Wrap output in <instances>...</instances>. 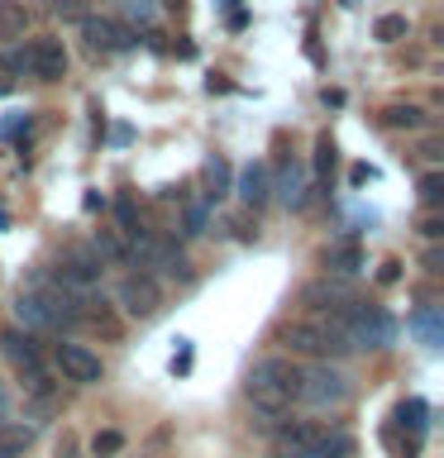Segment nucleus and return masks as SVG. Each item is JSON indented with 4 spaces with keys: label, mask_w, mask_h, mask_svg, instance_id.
<instances>
[{
    "label": "nucleus",
    "mask_w": 444,
    "mask_h": 458,
    "mask_svg": "<svg viewBox=\"0 0 444 458\" xmlns=\"http://www.w3.org/2000/svg\"><path fill=\"white\" fill-rule=\"evenodd\" d=\"M382 124L387 129H421L425 124V110L421 106H401V100H397V106L382 110Z\"/></svg>",
    "instance_id": "19"
},
{
    "label": "nucleus",
    "mask_w": 444,
    "mask_h": 458,
    "mask_svg": "<svg viewBox=\"0 0 444 458\" xmlns=\"http://www.w3.org/2000/svg\"><path fill=\"white\" fill-rule=\"evenodd\" d=\"M24 53H29V77H38V81H63L67 77V48H63V38H34Z\"/></svg>",
    "instance_id": "8"
},
{
    "label": "nucleus",
    "mask_w": 444,
    "mask_h": 458,
    "mask_svg": "<svg viewBox=\"0 0 444 458\" xmlns=\"http://www.w3.org/2000/svg\"><path fill=\"white\" fill-rule=\"evenodd\" d=\"M0 67H5L10 77H24V72H29V53L24 48H10L5 57H0Z\"/></svg>",
    "instance_id": "25"
},
{
    "label": "nucleus",
    "mask_w": 444,
    "mask_h": 458,
    "mask_svg": "<svg viewBox=\"0 0 444 458\" xmlns=\"http://www.w3.org/2000/svg\"><path fill=\"white\" fill-rule=\"evenodd\" d=\"M14 310H20V320L34 325V329H57V310H53L48 296H20Z\"/></svg>",
    "instance_id": "13"
},
{
    "label": "nucleus",
    "mask_w": 444,
    "mask_h": 458,
    "mask_svg": "<svg viewBox=\"0 0 444 458\" xmlns=\"http://www.w3.org/2000/svg\"><path fill=\"white\" fill-rule=\"evenodd\" d=\"M81 34H86V43H91L96 53H124L129 43V29H120L115 20H81Z\"/></svg>",
    "instance_id": "10"
},
{
    "label": "nucleus",
    "mask_w": 444,
    "mask_h": 458,
    "mask_svg": "<svg viewBox=\"0 0 444 458\" xmlns=\"http://www.w3.org/2000/svg\"><path fill=\"white\" fill-rule=\"evenodd\" d=\"M421 200H425V206H440V200H444V172L440 167L421 177Z\"/></svg>",
    "instance_id": "24"
},
{
    "label": "nucleus",
    "mask_w": 444,
    "mask_h": 458,
    "mask_svg": "<svg viewBox=\"0 0 444 458\" xmlns=\"http://www.w3.org/2000/svg\"><path fill=\"white\" fill-rule=\"evenodd\" d=\"M406 34H411L406 14H378V24H372V38H378V43H397V38H406Z\"/></svg>",
    "instance_id": "20"
},
{
    "label": "nucleus",
    "mask_w": 444,
    "mask_h": 458,
    "mask_svg": "<svg viewBox=\"0 0 444 458\" xmlns=\"http://www.w3.org/2000/svg\"><path fill=\"white\" fill-rule=\"evenodd\" d=\"M329 172H335V143L320 134V139H315V182L329 186Z\"/></svg>",
    "instance_id": "22"
},
{
    "label": "nucleus",
    "mask_w": 444,
    "mask_h": 458,
    "mask_svg": "<svg viewBox=\"0 0 444 458\" xmlns=\"http://www.w3.org/2000/svg\"><path fill=\"white\" fill-rule=\"evenodd\" d=\"M57 272H63V282H67V286H77V292H81V286L100 282V258H96V253H86V249H72V253L63 258V267H57Z\"/></svg>",
    "instance_id": "11"
},
{
    "label": "nucleus",
    "mask_w": 444,
    "mask_h": 458,
    "mask_svg": "<svg viewBox=\"0 0 444 458\" xmlns=\"http://www.w3.org/2000/svg\"><path fill=\"white\" fill-rule=\"evenodd\" d=\"M10 415V396H5V386H0V420Z\"/></svg>",
    "instance_id": "31"
},
{
    "label": "nucleus",
    "mask_w": 444,
    "mask_h": 458,
    "mask_svg": "<svg viewBox=\"0 0 444 458\" xmlns=\"http://www.w3.org/2000/svg\"><path fill=\"white\" fill-rule=\"evenodd\" d=\"M278 449L301 458H354V435L325 420H292V425H278Z\"/></svg>",
    "instance_id": "2"
},
{
    "label": "nucleus",
    "mask_w": 444,
    "mask_h": 458,
    "mask_svg": "<svg viewBox=\"0 0 444 458\" xmlns=\"http://www.w3.org/2000/svg\"><path fill=\"white\" fill-rule=\"evenodd\" d=\"M282 344L301 358H315V363H335V358L349 353V339H344L339 320L329 315H315V320H292L282 329Z\"/></svg>",
    "instance_id": "3"
},
{
    "label": "nucleus",
    "mask_w": 444,
    "mask_h": 458,
    "mask_svg": "<svg viewBox=\"0 0 444 458\" xmlns=\"http://www.w3.org/2000/svg\"><path fill=\"white\" fill-rule=\"evenodd\" d=\"M96 258H100V263H115V267H129V263H134V253H129L124 243L115 239V229H96Z\"/></svg>",
    "instance_id": "15"
},
{
    "label": "nucleus",
    "mask_w": 444,
    "mask_h": 458,
    "mask_svg": "<svg viewBox=\"0 0 444 458\" xmlns=\"http://www.w3.org/2000/svg\"><path fill=\"white\" fill-rule=\"evenodd\" d=\"M163 5H167V10H182V0H163Z\"/></svg>",
    "instance_id": "33"
},
{
    "label": "nucleus",
    "mask_w": 444,
    "mask_h": 458,
    "mask_svg": "<svg viewBox=\"0 0 444 458\" xmlns=\"http://www.w3.org/2000/svg\"><path fill=\"white\" fill-rule=\"evenodd\" d=\"M53 5H57V14H67V20H72V14H81V0H53Z\"/></svg>",
    "instance_id": "29"
},
{
    "label": "nucleus",
    "mask_w": 444,
    "mask_h": 458,
    "mask_svg": "<svg viewBox=\"0 0 444 458\" xmlns=\"http://www.w3.org/2000/svg\"><path fill=\"white\" fill-rule=\"evenodd\" d=\"M349 301H354V292L344 282H311V286H301V306L315 310V315H329V320H335Z\"/></svg>",
    "instance_id": "9"
},
{
    "label": "nucleus",
    "mask_w": 444,
    "mask_h": 458,
    "mask_svg": "<svg viewBox=\"0 0 444 458\" xmlns=\"http://www.w3.org/2000/svg\"><path fill=\"white\" fill-rule=\"evenodd\" d=\"M24 29H29L24 0H0V38H24Z\"/></svg>",
    "instance_id": "16"
},
{
    "label": "nucleus",
    "mask_w": 444,
    "mask_h": 458,
    "mask_svg": "<svg viewBox=\"0 0 444 458\" xmlns=\"http://www.w3.org/2000/svg\"><path fill=\"white\" fill-rule=\"evenodd\" d=\"M57 372H63L67 382H81V386H91V382L106 377L100 353H91L86 344H57Z\"/></svg>",
    "instance_id": "7"
},
{
    "label": "nucleus",
    "mask_w": 444,
    "mask_h": 458,
    "mask_svg": "<svg viewBox=\"0 0 444 458\" xmlns=\"http://www.w3.org/2000/svg\"><path fill=\"white\" fill-rule=\"evenodd\" d=\"M272 196V177H268V163H249L239 172V200L243 206H263V200Z\"/></svg>",
    "instance_id": "12"
},
{
    "label": "nucleus",
    "mask_w": 444,
    "mask_h": 458,
    "mask_svg": "<svg viewBox=\"0 0 444 458\" xmlns=\"http://www.w3.org/2000/svg\"><path fill=\"white\" fill-rule=\"evenodd\" d=\"M335 320L344 329V339H349V349H387L397 339V320L382 306H354L349 301Z\"/></svg>",
    "instance_id": "4"
},
{
    "label": "nucleus",
    "mask_w": 444,
    "mask_h": 458,
    "mask_svg": "<svg viewBox=\"0 0 444 458\" xmlns=\"http://www.w3.org/2000/svg\"><path fill=\"white\" fill-rule=\"evenodd\" d=\"M249 401L263 420H278V415L292 411V401H296V363L292 358H282V353L258 358L249 372Z\"/></svg>",
    "instance_id": "1"
},
{
    "label": "nucleus",
    "mask_w": 444,
    "mask_h": 458,
    "mask_svg": "<svg viewBox=\"0 0 444 458\" xmlns=\"http://www.w3.org/2000/svg\"><path fill=\"white\" fill-rule=\"evenodd\" d=\"M325 267H329V272H344V277H354V272L363 267V249H358V243H335V249L325 253Z\"/></svg>",
    "instance_id": "17"
},
{
    "label": "nucleus",
    "mask_w": 444,
    "mask_h": 458,
    "mask_svg": "<svg viewBox=\"0 0 444 458\" xmlns=\"http://www.w3.org/2000/svg\"><path fill=\"white\" fill-rule=\"evenodd\" d=\"M115 220H120V234H129V239H143V225H139V215H134V200H129V196H120V200H115Z\"/></svg>",
    "instance_id": "21"
},
{
    "label": "nucleus",
    "mask_w": 444,
    "mask_h": 458,
    "mask_svg": "<svg viewBox=\"0 0 444 458\" xmlns=\"http://www.w3.org/2000/svg\"><path fill=\"white\" fill-rule=\"evenodd\" d=\"M0 344H5V353H10L20 368L38 372V349H34V339H29V335H20V329H10V335H0Z\"/></svg>",
    "instance_id": "14"
},
{
    "label": "nucleus",
    "mask_w": 444,
    "mask_h": 458,
    "mask_svg": "<svg viewBox=\"0 0 444 458\" xmlns=\"http://www.w3.org/2000/svg\"><path fill=\"white\" fill-rule=\"evenodd\" d=\"M201 229H206V206H192V210H186V229H182V234H201Z\"/></svg>",
    "instance_id": "27"
},
{
    "label": "nucleus",
    "mask_w": 444,
    "mask_h": 458,
    "mask_svg": "<svg viewBox=\"0 0 444 458\" xmlns=\"http://www.w3.org/2000/svg\"><path fill=\"white\" fill-rule=\"evenodd\" d=\"M115 301H120V310L129 320H149L163 306V286H158L153 272H124L120 286H115Z\"/></svg>",
    "instance_id": "6"
},
{
    "label": "nucleus",
    "mask_w": 444,
    "mask_h": 458,
    "mask_svg": "<svg viewBox=\"0 0 444 458\" xmlns=\"http://www.w3.org/2000/svg\"><path fill=\"white\" fill-rule=\"evenodd\" d=\"M272 458H301V454H286V449H272Z\"/></svg>",
    "instance_id": "32"
},
{
    "label": "nucleus",
    "mask_w": 444,
    "mask_h": 458,
    "mask_svg": "<svg viewBox=\"0 0 444 458\" xmlns=\"http://www.w3.org/2000/svg\"><path fill=\"white\" fill-rule=\"evenodd\" d=\"M124 449V435L120 429H106V435H96V454H120Z\"/></svg>",
    "instance_id": "26"
},
{
    "label": "nucleus",
    "mask_w": 444,
    "mask_h": 458,
    "mask_svg": "<svg viewBox=\"0 0 444 458\" xmlns=\"http://www.w3.org/2000/svg\"><path fill=\"white\" fill-rule=\"evenodd\" d=\"M29 439H34V429H24V425H5L0 429V454H24L29 449Z\"/></svg>",
    "instance_id": "23"
},
{
    "label": "nucleus",
    "mask_w": 444,
    "mask_h": 458,
    "mask_svg": "<svg viewBox=\"0 0 444 458\" xmlns=\"http://www.w3.org/2000/svg\"><path fill=\"white\" fill-rule=\"evenodd\" d=\"M444 234V220H440V215H425V220H421V239H440Z\"/></svg>",
    "instance_id": "28"
},
{
    "label": "nucleus",
    "mask_w": 444,
    "mask_h": 458,
    "mask_svg": "<svg viewBox=\"0 0 444 458\" xmlns=\"http://www.w3.org/2000/svg\"><path fill=\"white\" fill-rule=\"evenodd\" d=\"M129 10H134L139 20H149V14H153V5H149V0H129Z\"/></svg>",
    "instance_id": "30"
},
{
    "label": "nucleus",
    "mask_w": 444,
    "mask_h": 458,
    "mask_svg": "<svg viewBox=\"0 0 444 458\" xmlns=\"http://www.w3.org/2000/svg\"><path fill=\"white\" fill-rule=\"evenodd\" d=\"M272 191H278L286 206H306V196H301V167L296 163H282V177H278V186H272Z\"/></svg>",
    "instance_id": "18"
},
{
    "label": "nucleus",
    "mask_w": 444,
    "mask_h": 458,
    "mask_svg": "<svg viewBox=\"0 0 444 458\" xmlns=\"http://www.w3.org/2000/svg\"><path fill=\"white\" fill-rule=\"evenodd\" d=\"M296 401H301V406H311V411L344 406V401H349V377H344L335 363L296 368Z\"/></svg>",
    "instance_id": "5"
}]
</instances>
